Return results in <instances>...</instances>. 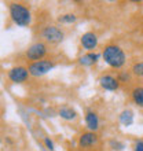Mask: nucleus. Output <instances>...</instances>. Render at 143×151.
I'll use <instances>...</instances> for the list:
<instances>
[{
    "label": "nucleus",
    "instance_id": "nucleus-1",
    "mask_svg": "<svg viewBox=\"0 0 143 151\" xmlns=\"http://www.w3.org/2000/svg\"><path fill=\"white\" fill-rule=\"evenodd\" d=\"M8 15H10L12 24H15L17 26H21V28H28L32 24V12L28 6L24 3L14 1V3L8 4Z\"/></svg>",
    "mask_w": 143,
    "mask_h": 151
},
{
    "label": "nucleus",
    "instance_id": "nucleus-2",
    "mask_svg": "<svg viewBox=\"0 0 143 151\" xmlns=\"http://www.w3.org/2000/svg\"><path fill=\"white\" fill-rule=\"evenodd\" d=\"M102 58L113 69H121L127 62L125 52L117 44H107V45H105L103 51H102Z\"/></svg>",
    "mask_w": 143,
    "mask_h": 151
},
{
    "label": "nucleus",
    "instance_id": "nucleus-3",
    "mask_svg": "<svg viewBox=\"0 0 143 151\" xmlns=\"http://www.w3.org/2000/svg\"><path fill=\"white\" fill-rule=\"evenodd\" d=\"M40 36L48 44H59L65 39V33L62 29L55 26V25H47L41 29Z\"/></svg>",
    "mask_w": 143,
    "mask_h": 151
},
{
    "label": "nucleus",
    "instance_id": "nucleus-4",
    "mask_svg": "<svg viewBox=\"0 0 143 151\" xmlns=\"http://www.w3.org/2000/svg\"><path fill=\"white\" fill-rule=\"evenodd\" d=\"M47 52H48V47L44 41H35L25 51V58L30 60V62H37V60L44 59Z\"/></svg>",
    "mask_w": 143,
    "mask_h": 151
},
{
    "label": "nucleus",
    "instance_id": "nucleus-5",
    "mask_svg": "<svg viewBox=\"0 0 143 151\" xmlns=\"http://www.w3.org/2000/svg\"><path fill=\"white\" fill-rule=\"evenodd\" d=\"M55 68V63L50 59H41L37 62H30L28 65L29 74L32 77H41V76L47 74Z\"/></svg>",
    "mask_w": 143,
    "mask_h": 151
},
{
    "label": "nucleus",
    "instance_id": "nucleus-6",
    "mask_svg": "<svg viewBox=\"0 0 143 151\" xmlns=\"http://www.w3.org/2000/svg\"><path fill=\"white\" fill-rule=\"evenodd\" d=\"M30 77L29 74V70L28 68H25V66H14L11 68L10 70L7 72V78L14 84H22V83H26Z\"/></svg>",
    "mask_w": 143,
    "mask_h": 151
},
{
    "label": "nucleus",
    "instance_id": "nucleus-7",
    "mask_svg": "<svg viewBox=\"0 0 143 151\" xmlns=\"http://www.w3.org/2000/svg\"><path fill=\"white\" fill-rule=\"evenodd\" d=\"M99 143V136L96 135V132H83L81 135L79 136V140H77V144H79L80 148H90L94 147Z\"/></svg>",
    "mask_w": 143,
    "mask_h": 151
},
{
    "label": "nucleus",
    "instance_id": "nucleus-8",
    "mask_svg": "<svg viewBox=\"0 0 143 151\" xmlns=\"http://www.w3.org/2000/svg\"><path fill=\"white\" fill-rule=\"evenodd\" d=\"M98 83H99L102 89L110 91V92L117 91L120 88V84H121L117 77H114V76H111V74H102L99 77V80H98Z\"/></svg>",
    "mask_w": 143,
    "mask_h": 151
},
{
    "label": "nucleus",
    "instance_id": "nucleus-9",
    "mask_svg": "<svg viewBox=\"0 0 143 151\" xmlns=\"http://www.w3.org/2000/svg\"><path fill=\"white\" fill-rule=\"evenodd\" d=\"M80 44L84 50H87L88 52H94L96 47H98V36L94 32H85L80 37Z\"/></svg>",
    "mask_w": 143,
    "mask_h": 151
},
{
    "label": "nucleus",
    "instance_id": "nucleus-10",
    "mask_svg": "<svg viewBox=\"0 0 143 151\" xmlns=\"http://www.w3.org/2000/svg\"><path fill=\"white\" fill-rule=\"evenodd\" d=\"M84 119H85V125H87V129L90 132H96L100 128L99 115L96 114L94 110H91V109H88L87 111H85Z\"/></svg>",
    "mask_w": 143,
    "mask_h": 151
},
{
    "label": "nucleus",
    "instance_id": "nucleus-11",
    "mask_svg": "<svg viewBox=\"0 0 143 151\" xmlns=\"http://www.w3.org/2000/svg\"><path fill=\"white\" fill-rule=\"evenodd\" d=\"M100 56H102V54H99V52H87L79 58V63L81 66H85V68H91V66L98 63Z\"/></svg>",
    "mask_w": 143,
    "mask_h": 151
},
{
    "label": "nucleus",
    "instance_id": "nucleus-12",
    "mask_svg": "<svg viewBox=\"0 0 143 151\" xmlns=\"http://www.w3.org/2000/svg\"><path fill=\"white\" fill-rule=\"evenodd\" d=\"M58 115L65 121H74L77 118L76 110L73 107H70V106H68V104H64V106H61L58 109Z\"/></svg>",
    "mask_w": 143,
    "mask_h": 151
},
{
    "label": "nucleus",
    "instance_id": "nucleus-13",
    "mask_svg": "<svg viewBox=\"0 0 143 151\" xmlns=\"http://www.w3.org/2000/svg\"><path fill=\"white\" fill-rule=\"evenodd\" d=\"M134 119H135V115L131 109H124L118 114V121L123 127H131L134 124Z\"/></svg>",
    "mask_w": 143,
    "mask_h": 151
},
{
    "label": "nucleus",
    "instance_id": "nucleus-14",
    "mask_svg": "<svg viewBox=\"0 0 143 151\" xmlns=\"http://www.w3.org/2000/svg\"><path fill=\"white\" fill-rule=\"evenodd\" d=\"M131 100L138 106L143 109V87H135L131 91Z\"/></svg>",
    "mask_w": 143,
    "mask_h": 151
},
{
    "label": "nucleus",
    "instance_id": "nucleus-15",
    "mask_svg": "<svg viewBox=\"0 0 143 151\" xmlns=\"http://www.w3.org/2000/svg\"><path fill=\"white\" fill-rule=\"evenodd\" d=\"M76 21H77V17L73 12H66V14H62V15L58 17V22L64 25H72L74 24Z\"/></svg>",
    "mask_w": 143,
    "mask_h": 151
},
{
    "label": "nucleus",
    "instance_id": "nucleus-16",
    "mask_svg": "<svg viewBox=\"0 0 143 151\" xmlns=\"http://www.w3.org/2000/svg\"><path fill=\"white\" fill-rule=\"evenodd\" d=\"M129 72L132 73V76H135V77H143V60L132 65Z\"/></svg>",
    "mask_w": 143,
    "mask_h": 151
},
{
    "label": "nucleus",
    "instance_id": "nucleus-17",
    "mask_svg": "<svg viewBox=\"0 0 143 151\" xmlns=\"http://www.w3.org/2000/svg\"><path fill=\"white\" fill-rule=\"evenodd\" d=\"M109 147H110L113 151H124L125 144L118 139H110L109 140Z\"/></svg>",
    "mask_w": 143,
    "mask_h": 151
},
{
    "label": "nucleus",
    "instance_id": "nucleus-18",
    "mask_svg": "<svg viewBox=\"0 0 143 151\" xmlns=\"http://www.w3.org/2000/svg\"><path fill=\"white\" fill-rule=\"evenodd\" d=\"M131 72H125V70H123V72H120L118 73V81L120 83H129L131 81Z\"/></svg>",
    "mask_w": 143,
    "mask_h": 151
},
{
    "label": "nucleus",
    "instance_id": "nucleus-19",
    "mask_svg": "<svg viewBox=\"0 0 143 151\" xmlns=\"http://www.w3.org/2000/svg\"><path fill=\"white\" fill-rule=\"evenodd\" d=\"M43 142H44V146H46V148H47L48 151H54V150H55V146H54L52 139H50V137H44Z\"/></svg>",
    "mask_w": 143,
    "mask_h": 151
},
{
    "label": "nucleus",
    "instance_id": "nucleus-20",
    "mask_svg": "<svg viewBox=\"0 0 143 151\" xmlns=\"http://www.w3.org/2000/svg\"><path fill=\"white\" fill-rule=\"evenodd\" d=\"M134 151H143V139H138L134 142Z\"/></svg>",
    "mask_w": 143,
    "mask_h": 151
}]
</instances>
